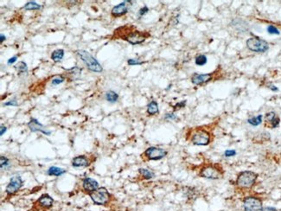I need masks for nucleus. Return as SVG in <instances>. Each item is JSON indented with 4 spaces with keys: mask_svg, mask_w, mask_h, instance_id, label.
<instances>
[{
    "mask_svg": "<svg viewBox=\"0 0 281 211\" xmlns=\"http://www.w3.org/2000/svg\"><path fill=\"white\" fill-rule=\"evenodd\" d=\"M76 52H77V55H79L80 60L84 62L86 67L89 70L95 72V73H101V72H102V70H103L102 66L100 64V62L90 53H88L86 50H82V49L77 50Z\"/></svg>",
    "mask_w": 281,
    "mask_h": 211,
    "instance_id": "1",
    "label": "nucleus"
},
{
    "mask_svg": "<svg viewBox=\"0 0 281 211\" xmlns=\"http://www.w3.org/2000/svg\"><path fill=\"white\" fill-rule=\"evenodd\" d=\"M258 175L255 172L249 171H242L238 175L235 184L240 189H250L255 184Z\"/></svg>",
    "mask_w": 281,
    "mask_h": 211,
    "instance_id": "2",
    "label": "nucleus"
},
{
    "mask_svg": "<svg viewBox=\"0 0 281 211\" xmlns=\"http://www.w3.org/2000/svg\"><path fill=\"white\" fill-rule=\"evenodd\" d=\"M211 140L210 133L205 129L197 128L191 135V142L196 146H208Z\"/></svg>",
    "mask_w": 281,
    "mask_h": 211,
    "instance_id": "3",
    "label": "nucleus"
},
{
    "mask_svg": "<svg viewBox=\"0 0 281 211\" xmlns=\"http://www.w3.org/2000/svg\"><path fill=\"white\" fill-rule=\"evenodd\" d=\"M247 47L254 52L263 53L269 49V44L266 41L261 38L254 37L247 41Z\"/></svg>",
    "mask_w": 281,
    "mask_h": 211,
    "instance_id": "4",
    "label": "nucleus"
},
{
    "mask_svg": "<svg viewBox=\"0 0 281 211\" xmlns=\"http://www.w3.org/2000/svg\"><path fill=\"white\" fill-rule=\"evenodd\" d=\"M150 35L146 32H141V31H138V30H131L129 32L126 33L125 35L121 36L120 37L124 40H126L129 44L136 45V44H142L143 42L146 40V38L148 37Z\"/></svg>",
    "mask_w": 281,
    "mask_h": 211,
    "instance_id": "5",
    "label": "nucleus"
},
{
    "mask_svg": "<svg viewBox=\"0 0 281 211\" xmlns=\"http://www.w3.org/2000/svg\"><path fill=\"white\" fill-rule=\"evenodd\" d=\"M200 177L207 179H220L222 178V171L220 168L216 167L213 164H208L202 167L200 171Z\"/></svg>",
    "mask_w": 281,
    "mask_h": 211,
    "instance_id": "6",
    "label": "nucleus"
},
{
    "mask_svg": "<svg viewBox=\"0 0 281 211\" xmlns=\"http://www.w3.org/2000/svg\"><path fill=\"white\" fill-rule=\"evenodd\" d=\"M89 196L97 205H106L110 200V194L104 187L99 188L95 191L89 193Z\"/></svg>",
    "mask_w": 281,
    "mask_h": 211,
    "instance_id": "7",
    "label": "nucleus"
},
{
    "mask_svg": "<svg viewBox=\"0 0 281 211\" xmlns=\"http://www.w3.org/2000/svg\"><path fill=\"white\" fill-rule=\"evenodd\" d=\"M244 211H261L262 201L259 197L247 196L243 200Z\"/></svg>",
    "mask_w": 281,
    "mask_h": 211,
    "instance_id": "8",
    "label": "nucleus"
},
{
    "mask_svg": "<svg viewBox=\"0 0 281 211\" xmlns=\"http://www.w3.org/2000/svg\"><path fill=\"white\" fill-rule=\"evenodd\" d=\"M167 155V152L163 148L158 147H149L144 152V156L146 157L148 160H160L164 158Z\"/></svg>",
    "mask_w": 281,
    "mask_h": 211,
    "instance_id": "9",
    "label": "nucleus"
},
{
    "mask_svg": "<svg viewBox=\"0 0 281 211\" xmlns=\"http://www.w3.org/2000/svg\"><path fill=\"white\" fill-rule=\"evenodd\" d=\"M23 185V180L21 179V177L16 175L12 177L10 180V183L8 184L6 187V193L8 195H13L16 192H17Z\"/></svg>",
    "mask_w": 281,
    "mask_h": 211,
    "instance_id": "10",
    "label": "nucleus"
},
{
    "mask_svg": "<svg viewBox=\"0 0 281 211\" xmlns=\"http://www.w3.org/2000/svg\"><path fill=\"white\" fill-rule=\"evenodd\" d=\"M131 5H133L132 1H124L119 5H115L112 9V16L118 17V16H121L126 14Z\"/></svg>",
    "mask_w": 281,
    "mask_h": 211,
    "instance_id": "11",
    "label": "nucleus"
},
{
    "mask_svg": "<svg viewBox=\"0 0 281 211\" xmlns=\"http://www.w3.org/2000/svg\"><path fill=\"white\" fill-rule=\"evenodd\" d=\"M213 78V74H197L195 73L191 76V81L195 85H202L206 82L211 81Z\"/></svg>",
    "mask_w": 281,
    "mask_h": 211,
    "instance_id": "12",
    "label": "nucleus"
},
{
    "mask_svg": "<svg viewBox=\"0 0 281 211\" xmlns=\"http://www.w3.org/2000/svg\"><path fill=\"white\" fill-rule=\"evenodd\" d=\"M28 126L31 132H41L45 135H50L51 134V132L47 130L43 125L39 123V121L36 119H30V121L28 123Z\"/></svg>",
    "mask_w": 281,
    "mask_h": 211,
    "instance_id": "13",
    "label": "nucleus"
},
{
    "mask_svg": "<svg viewBox=\"0 0 281 211\" xmlns=\"http://www.w3.org/2000/svg\"><path fill=\"white\" fill-rule=\"evenodd\" d=\"M82 186L85 191H87L88 194L92 193L94 191H95L96 189H99V184L98 182L94 179L91 178H86L83 179L82 182Z\"/></svg>",
    "mask_w": 281,
    "mask_h": 211,
    "instance_id": "14",
    "label": "nucleus"
},
{
    "mask_svg": "<svg viewBox=\"0 0 281 211\" xmlns=\"http://www.w3.org/2000/svg\"><path fill=\"white\" fill-rule=\"evenodd\" d=\"M89 160L86 156H77L73 158L72 160V165L75 168L87 167L89 165Z\"/></svg>",
    "mask_w": 281,
    "mask_h": 211,
    "instance_id": "15",
    "label": "nucleus"
},
{
    "mask_svg": "<svg viewBox=\"0 0 281 211\" xmlns=\"http://www.w3.org/2000/svg\"><path fill=\"white\" fill-rule=\"evenodd\" d=\"M265 120L266 123H269L272 128H276L279 125V118L276 116L274 112H269L265 114Z\"/></svg>",
    "mask_w": 281,
    "mask_h": 211,
    "instance_id": "16",
    "label": "nucleus"
},
{
    "mask_svg": "<svg viewBox=\"0 0 281 211\" xmlns=\"http://www.w3.org/2000/svg\"><path fill=\"white\" fill-rule=\"evenodd\" d=\"M37 202L41 207L45 208V209H48L53 205L54 200L50 195H48V194H44V195H41V197L38 199Z\"/></svg>",
    "mask_w": 281,
    "mask_h": 211,
    "instance_id": "17",
    "label": "nucleus"
},
{
    "mask_svg": "<svg viewBox=\"0 0 281 211\" xmlns=\"http://www.w3.org/2000/svg\"><path fill=\"white\" fill-rule=\"evenodd\" d=\"M67 74L70 77L71 80H77L79 79V77L81 75V69H80L78 67H74L73 69H68Z\"/></svg>",
    "mask_w": 281,
    "mask_h": 211,
    "instance_id": "18",
    "label": "nucleus"
},
{
    "mask_svg": "<svg viewBox=\"0 0 281 211\" xmlns=\"http://www.w3.org/2000/svg\"><path fill=\"white\" fill-rule=\"evenodd\" d=\"M66 173V171L62 169V168L56 167V166H51L47 171V174L48 176H55V177H60L62 175Z\"/></svg>",
    "mask_w": 281,
    "mask_h": 211,
    "instance_id": "19",
    "label": "nucleus"
},
{
    "mask_svg": "<svg viewBox=\"0 0 281 211\" xmlns=\"http://www.w3.org/2000/svg\"><path fill=\"white\" fill-rule=\"evenodd\" d=\"M159 112L158 110V104L157 101L152 100L149 103L148 106H147V113L150 115H155L156 114H158Z\"/></svg>",
    "mask_w": 281,
    "mask_h": 211,
    "instance_id": "20",
    "label": "nucleus"
},
{
    "mask_svg": "<svg viewBox=\"0 0 281 211\" xmlns=\"http://www.w3.org/2000/svg\"><path fill=\"white\" fill-rule=\"evenodd\" d=\"M105 98H106V100L108 102L114 103L118 100V99H119V94H118L116 92L112 91V90H109V91H107V92L106 93Z\"/></svg>",
    "mask_w": 281,
    "mask_h": 211,
    "instance_id": "21",
    "label": "nucleus"
},
{
    "mask_svg": "<svg viewBox=\"0 0 281 211\" xmlns=\"http://www.w3.org/2000/svg\"><path fill=\"white\" fill-rule=\"evenodd\" d=\"M64 56L63 49H56L55 50L52 55H51V59L53 60L55 62H61Z\"/></svg>",
    "mask_w": 281,
    "mask_h": 211,
    "instance_id": "22",
    "label": "nucleus"
},
{
    "mask_svg": "<svg viewBox=\"0 0 281 211\" xmlns=\"http://www.w3.org/2000/svg\"><path fill=\"white\" fill-rule=\"evenodd\" d=\"M139 174L143 177L144 179H151L155 177V174L151 171H150L148 169H144V168H140L138 170Z\"/></svg>",
    "mask_w": 281,
    "mask_h": 211,
    "instance_id": "23",
    "label": "nucleus"
},
{
    "mask_svg": "<svg viewBox=\"0 0 281 211\" xmlns=\"http://www.w3.org/2000/svg\"><path fill=\"white\" fill-rule=\"evenodd\" d=\"M23 8L25 10H29V11H34V10H40L41 9V5L37 4L34 1H30V2H28Z\"/></svg>",
    "mask_w": 281,
    "mask_h": 211,
    "instance_id": "24",
    "label": "nucleus"
},
{
    "mask_svg": "<svg viewBox=\"0 0 281 211\" xmlns=\"http://www.w3.org/2000/svg\"><path fill=\"white\" fill-rule=\"evenodd\" d=\"M262 115L260 114V115H258V116H256V117H253V118H251L247 120V122L249 123L250 125H254V126H257V125H259L262 123Z\"/></svg>",
    "mask_w": 281,
    "mask_h": 211,
    "instance_id": "25",
    "label": "nucleus"
},
{
    "mask_svg": "<svg viewBox=\"0 0 281 211\" xmlns=\"http://www.w3.org/2000/svg\"><path fill=\"white\" fill-rule=\"evenodd\" d=\"M207 62H208L207 57H206L204 55H200L196 56V61H195L196 64L198 66L205 65V64L207 63Z\"/></svg>",
    "mask_w": 281,
    "mask_h": 211,
    "instance_id": "26",
    "label": "nucleus"
},
{
    "mask_svg": "<svg viewBox=\"0 0 281 211\" xmlns=\"http://www.w3.org/2000/svg\"><path fill=\"white\" fill-rule=\"evenodd\" d=\"M16 69L18 70V72L20 73H25L27 72V64L23 62H19L16 66H15Z\"/></svg>",
    "mask_w": 281,
    "mask_h": 211,
    "instance_id": "27",
    "label": "nucleus"
},
{
    "mask_svg": "<svg viewBox=\"0 0 281 211\" xmlns=\"http://www.w3.org/2000/svg\"><path fill=\"white\" fill-rule=\"evenodd\" d=\"M65 80V78H64L62 76H55V77H54L53 79H52V84L53 85H59L60 83H62Z\"/></svg>",
    "mask_w": 281,
    "mask_h": 211,
    "instance_id": "28",
    "label": "nucleus"
},
{
    "mask_svg": "<svg viewBox=\"0 0 281 211\" xmlns=\"http://www.w3.org/2000/svg\"><path fill=\"white\" fill-rule=\"evenodd\" d=\"M267 32L272 35H279V30L273 25H269L267 27Z\"/></svg>",
    "mask_w": 281,
    "mask_h": 211,
    "instance_id": "29",
    "label": "nucleus"
},
{
    "mask_svg": "<svg viewBox=\"0 0 281 211\" xmlns=\"http://www.w3.org/2000/svg\"><path fill=\"white\" fill-rule=\"evenodd\" d=\"M1 169H4V168H5L6 166H8L9 165V159L7 158L5 156H1Z\"/></svg>",
    "mask_w": 281,
    "mask_h": 211,
    "instance_id": "30",
    "label": "nucleus"
},
{
    "mask_svg": "<svg viewBox=\"0 0 281 211\" xmlns=\"http://www.w3.org/2000/svg\"><path fill=\"white\" fill-rule=\"evenodd\" d=\"M128 64L131 66L133 65H141V64H143L144 62H141V61H138V59H129L128 60Z\"/></svg>",
    "mask_w": 281,
    "mask_h": 211,
    "instance_id": "31",
    "label": "nucleus"
},
{
    "mask_svg": "<svg viewBox=\"0 0 281 211\" xmlns=\"http://www.w3.org/2000/svg\"><path fill=\"white\" fill-rule=\"evenodd\" d=\"M235 155H236V152H235L234 150H227V151H225V152H224V156L227 157H233V156H235Z\"/></svg>",
    "mask_w": 281,
    "mask_h": 211,
    "instance_id": "32",
    "label": "nucleus"
},
{
    "mask_svg": "<svg viewBox=\"0 0 281 211\" xmlns=\"http://www.w3.org/2000/svg\"><path fill=\"white\" fill-rule=\"evenodd\" d=\"M186 105V100H183V101H181V102H178L177 104H176L175 106H174V110H177V109H180L183 108V107H184Z\"/></svg>",
    "mask_w": 281,
    "mask_h": 211,
    "instance_id": "33",
    "label": "nucleus"
},
{
    "mask_svg": "<svg viewBox=\"0 0 281 211\" xmlns=\"http://www.w3.org/2000/svg\"><path fill=\"white\" fill-rule=\"evenodd\" d=\"M148 11H149L148 7L144 6V7H143V8H141V9H140L139 11H138V15H139L140 16H144V14H146V13H147Z\"/></svg>",
    "mask_w": 281,
    "mask_h": 211,
    "instance_id": "34",
    "label": "nucleus"
},
{
    "mask_svg": "<svg viewBox=\"0 0 281 211\" xmlns=\"http://www.w3.org/2000/svg\"><path fill=\"white\" fill-rule=\"evenodd\" d=\"M5 106H14V107H16V106H17V102H16V100L14 99V100H11L10 101L5 103Z\"/></svg>",
    "mask_w": 281,
    "mask_h": 211,
    "instance_id": "35",
    "label": "nucleus"
},
{
    "mask_svg": "<svg viewBox=\"0 0 281 211\" xmlns=\"http://www.w3.org/2000/svg\"><path fill=\"white\" fill-rule=\"evenodd\" d=\"M165 119H176V116L174 114H166L165 116Z\"/></svg>",
    "mask_w": 281,
    "mask_h": 211,
    "instance_id": "36",
    "label": "nucleus"
},
{
    "mask_svg": "<svg viewBox=\"0 0 281 211\" xmlns=\"http://www.w3.org/2000/svg\"><path fill=\"white\" fill-rule=\"evenodd\" d=\"M16 59H17V56H13V57H11V58H10V59L8 60L7 63H8L9 65L13 64V63H14V62L16 61Z\"/></svg>",
    "mask_w": 281,
    "mask_h": 211,
    "instance_id": "37",
    "label": "nucleus"
},
{
    "mask_svg": "<svg viewBox=\"0 0 281 211\" xmlns=\"http://www.w3.org/2000/svg\"><path fill=\"white\" fill-rule=\"evenodd\" d=\"M261 211H278L275 208H272V207H265V208H262Z\"/></svg>",
    "mask_w": 281,
    "mask_h": 211,
    "instance_id": "38",
    "label": "nucleus"
},
{
    "mask_svg": "<svg viewBox=\"0 0 281 211\" xmlns=\"http://www.w3.org/2000/svg\"><path fill=\"white\" fill-rule=\"evenodd\" d=\"M6 130H7V128H6L5 126H4V125H1V128H0V135H1V136L4 135V133L5 132Z\"/></svg>",
    "mask_w": 281,
    "mask_h": 211,
    "instance_id": "39",
    "label": "nucleus"
},
{
    "mask_svg": "<svg viewBox=\"0 0 281 211\" xmlns=\"http://www.w3.org/2000/svg\"><path fill=\"white\" fill-rule=\"evenodd\" d=\"M5 39H6V37L5 35H3V34H1V35H0V42H1V44H2V43H3Z\"/></svg>",
    "mask_w": 281,
    "mask_h": 211,
    "instance_id": "40",
    "label": "nucleus"
},
{
    "mask_svg": "<svg viewBox=\"0 0 281 211\" xmlns=\"http://www.w3.org/2000/svg\"><path fill=\"white\" fill-rule=\"evenodd\" d=\"M269 88H270L271 90H272V91H278L279 90V88L278 87H276L275 86H269Z\"/></svg>",
    "mask_w": 281,
    "mask_h": 211,
    "instance_id": "41",
    "label": "nucleus"
}]
</instances>
